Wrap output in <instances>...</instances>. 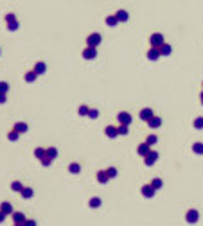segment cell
I'll list each match as a JSON object with an SVG mask.
<instances>
[{
  "label": "cell",
  "instance_id": "cell-1",
  "mask_svg": "<svg viewBox=\"0 0 203 226\" xmlns=\"http://www.w3.org/2000/svg\"><path fill=\"white\" fill-rule=\"evenodd\" d=\"M101 41H103V38H101V34H99V32H92V34H88V36H86V45H90V47H97V45H101Z\"/></svg>",
  "mask_w": 203,
  "mask_h": 226
},
{
  "label": "cell",
  "instance_id": "cell-2",
  "mask_svg": "<svg viewBox=\"0 0 203 226\" xmlns=\"http://www.w3.org/2000/svg\"><path fill=\"white\" fill-rule=\"evenodd\" d=\"M198 219H200V212L198 210H187V214H185V221L189 223V224H196L198 223Z\"/></svg>",
  "mask_w": 203,
  "mask_h": 226
},
{
  "label": "cell",
  "instance_id": "cell-3",
  "mask_svg": "<svg viewBox=\"0 0 203 226\" xmlns=\"http://www.w3.org/2000/svg\"><path fill=\"white\" fill-rule=\"evenodd\" d=\"M149 43H151V47H160V45H164V43H165V41H164V34H162V32L151 34Z\"/></svg>",
  "mask_w": 203,
  "mask_h": 226
},
{
  "label": "cell",
  "instance_id": "cell-4",
  "mask_svg": "<svg viewBox=\"0 0 203 226\" xmlns=\"http://www.w3.org/2000/svg\"><path fill=\"white\" fill-rule=\"evenodd\" d=\"M156 160H158V153L156 151H149V153L144 156V163L148 165V167H153Z\"/></svg>",
  "mask_w": 203,
  "mask_h": 226
},
{
  "label": "cell",
  "instance_id": "cell-5",
  "mask_svg": "<svg viewBox=\"0 0 203 226\" xmlns=\"http://www.w3.org/2000/svg\"><path fill=\"white\" fill-rule=\"evenodd\" d=\"M140 192H142V196L144 197H155V194H156V188L151 185H142L140 187Z\"/></svg>",
  "mask_w": 203,
  "mask_h": 226
},
{
  "label": "cell",
  "instance_id": "cell-6",
  "mask_svg": "<svg viewBox=\"0 0 203 226\" xmlns=\"http://www.w3.org/2000/svg\"><path fill=\"white\" fill-rule=\"evenodd\" d=\"M81 56L85 58V59H94L97 56V47H86V49H83V52H81Z\"/></svg>",
  "mask_w": 203,
  "mask_h": 226
},
{
  "label": "cell",
  "instance_id": "cell-7",
  "mask_svg": "<svg viewBox=\"0 0 203 226\" xmlns=\"http://www.w3.org/2000/svg\"><path fill=\"white\" fill-rule=\"evenodd\" d=\"M117 120H119V124H126V126H129L131 120H133V117H131V113H128V111H120L117 115Z\"/></svg>",
  "mask_w": 203,
  "mask_h": 226
},
{
  "label": "cell",
  "instance_id": "cell-8",
  "mask_svg": "<svg viewBox=\"0 0 203 226\" xmlns=\"http://www.w3.org/2000/svg\"><path fill=\"white\" fill-rule=\"evenodd\" d=\"M160 47H151L149 50H148V59L149 61H158V58H160Z\"/></svg>",
  "mask_w": 203,
  "mask_h": 226
},
{
  "label": "cell",
  "instance_id": "cell-9",
  "mask_svg": "<svg viewBox=\"0 0 203 226\" xmlns=\"http://www.w3.org/2000/svg\"><path fill=\"white\" fill-rule=\"evenodd\" d=\"M0 212H4L6 216H11L14 212V208H13V205H11L9 201H2L0 203Z\"/></svg>",
  "mask_w": 203,
  "mask_h": 226
},
{
  "label": "cell",
  "instance_id": "cell-10",
  "mask_svg": "<svg viewBox=\"0 0 203 226\" xmlns=\"http://www.w3.org/2000/svg\"><path fill=\"white\" fill-rule=\"evenodd\" d=\"M11 217H13V223H14V224H23V223H25V219H27L22 212H13Z\"/></svg>",
  "mask_w": 203,
  "mask_h": 226
},
{
  "label": "cell",
  "instance_id": "cell-11",
  "mask_svg": "<svg viewBox=\"0 0 203 226\" xmlns=\"http://www.w3.org/2000/svg\"><path fill=\"white\" fill-rule=\"evenodd\" d=\"M148 126H149L151 129H156V127H160L162 126V119L160 117H156V115H153L149 120H148Z\"/></svg>",
  "mask_w": 203,
  "mask_h": 226
},
{
  "label": "cell",
  "instance_id": "cell-12",
  "mask_svg": "<svg viewBox=\"0 0 203 226\" xmlns=\"http://www.w3.org/2000/svg\"><path fill=\"white\" fill-rule=\"evenodd\" d=\"M153 115H155V113H153V110H151V108H144V110H140V113H139V117L142 119V120H146V122L149 120Z\"/></svg>",
  "mask_w": 203,
  "mask_h": 226
},
{
  "label": "cell",
  "instance_id": "cell-13",
  "mask_svg": "<svg viewBox=\"0 0 203 226\" xmlns=\"http://www.w3.org/2000/svg\"><path fill=\"white\" fill-rule=\"evenodd\" d=\"M104 133H106L108 138H115V136H119V129L115 126H106L104 127Z\"/></svg>",
  "mask_w": 203,
  "mask_h": 226
},
{
  "label": "cell",
  "instance_id": "cell-14",
  "mask_svg": "<svg viewBox=\"0 0 203 226\" xmlns=\"http://www.w3.org/2000/svg\"><path fill=\"white\" fill-rule=\"evenodd\" d=\"M95 176H97V181H99L101 185H104V183H108V181H110V176H108L106 171H99Z\"/></svg>",
  "mask_w": 203,
  "mask_h": 226
},
{
  "label": "cell",
  "instance_id": "cell-15",
  "mask_svg": "<svg viewBox=\"0 0 203 226\" xmlns=\"http://www.w3.org/2000/svg\"><path fill=\"white\" fill-rule=\"evenodd\" d=\"M149 151H151V145L148 144V142H144V144H140L139 147H137V153H139L140 156H146Z\"/></svg>",
  "mask_w": 203,
  "mask_h": 226
},
{
  "label": "cell",
  "instance_id": "cell-16",
  "mask_svg": "<svg viewBox=\"0 0 203 226\" xmlns=\"http://www.w3.org/2000/svg\"><path fill=\"white\" fill-rule=\"evenodd\" d=\"M13 129H16V131L22 135V133H27V131H29V126H27L25 122H14Z\"/></svg>",
  "mask_w": 203,
  "mask_h": 226
},
{
  "label": "cell",
  "instance_id": "cell-17",
  "mask_svg": "<svg viewBox=\"0 0 203 226\" xmlns=\"http://www.w3.org/2000/svg\"><path fill=\"white\" fill-rule=\"evenodd\" d=\"M115 16H117L119 22H128V20H129V13H128L126 9L117 11V13H115Z\"/></svg>",
  "mask_w": 203,
  "mask_h": 226
},
{
  "label": "cell",
  "instance_id": "cell-18",
  "mask_svg": "<svg viewBox=\"0 0 203 226\" xmlns=\"http://www.w3.org/2000/svg\"><path fill=\"white\" fill-rule=\"evenodd\" d=\"M20 196L23 197V199H31L32 196H34V190H32L31 187H23V188H22V192H20Z\"/></svg>",
  "mask_w": 203,
  "mask_h": 226
},
{
  "label": "cell",
  "instance_id": "cell-19",
  "mask_svg": "<svg viewBox=\"0 0 203 226\" xmlns=\"http://www.w3.org/2000/svg\"><path fill=\"white\" fill-rule=\"evenodd\" d=\"M45 70H47V65L43 61H38L36 65H34V72L38 74V75H42V74H45Z\"/></svg>",
  "mask_w": 203,
  "mask_h": 226
},
{
  "label": "cell",
  "instance_id": "cell-20",
  "mask_svg": "<svg viewBox=\"0 0 203 226\" xmlns=\"http://www.w3.org/2000/svg\"><path fill=\"white\" fill-rule=\"evenodd\" d=\"M34 156H36L38 160L45 158V156H47V147H36V149H34Z\"/></svg>",
  "mask_w": 203,
  "mask_h": 226
},
{
  "label": "cell",
  "instance_id": "cell-21",
  "mask_svg": "<svg viewBox=\"0 0 203 226\" xmlns=\"http://www.w3.org/2000/svg\"><path fill=\"white\" fill-rule=\"evenodd\" d=\"M68 172H72V174H79V172H81V165L77 163V162L68 163Z\"/></svg>",
  "mask_w": 203,
  "mask_h": 226
},
{
  "label": "cell",
  "instance_id": "cell-22",
  "mask_svg": "<svg viewBox=\"0 0 203 226\" xmlns=\"http://www.w3.org/2000/svg\"><path fill=\"white\" fill-rule=\"evenodd\" d=\"M106 25L108 27H115V25H117L119 23V20H117V16H115V14H110V16H106Z\"/></svg>",
  "mask_w": 203,
  "mask_h": 226
},
{
  "label": "cell",
  "instance_id": "cell-23",
  "mask_svg": "<svg viewBox=\"0 0 203 226\" xmlns=\"http://www.w3.org/2000/svg\"><path fill=\"white\" fill-rule=\"evenodd\" d=\"M173 52V47L169 45V43H164V45H160V54L162 56H169Z\"/></svg>",
  "mask_w": 203,
  "mask_h": 226
},
{
  "label": "cell",
  "instance_id": "cell-24",
  "mask_svg": "<svg viewBox=\"0 0 203 226\" xmlns=\"http://www.w3.org/2000/svg\"><path fill=\"white\" fill-rule=\"evenodd\" d=\"M18 138H20V133H18L16 129H11L9 133H7V140H9V142H16Z\"/></svg>",
  "mask_w": 203,
  "mask_h": 226
},
{
  "label": "cell",
  "instance_id": "cell-25",
  "mask_svg": "<svg viewBox=\"0 0 203 226\" xmlns=\"http://www.w3.org/2000/svg\"><path fill=\"white\" fill-rule=\"evenodd\" d=\"M88 205H90V208H99V206L103 205V201H101V197H92L88 201Z\"/></svg>",
  "mask_w": 203,
  "mask_h": 226
},
{
  "label": "cell",
  "instance_id": "cell-26",
  "mask_svg": "<svg viewBox=\"0 0 203 226\" xmlns=\"http://www.w3.org/2000/svg\"><path fill=\"white\" fill-rule=\"evenodd\" d=\"M36 77H38V74L34 72V70H31V72L25 74V77H23V79H25L27 83H34V81H36Z\"/></svg>",
  "mask_w": 203,
  "mask_h": 226
},
{
  "label": "cell",
  "instance_id": "cell-27",
  "mask_svg": "<svg viewBox=\"0 0 203 226\" xmlns=\"http://www.w3.org/2000/svg\"><path fill=\"white\" fill-rule=\"evenodd\" d=\"M88 111H90V108H88L86 104H81V106L77 108V113H79L81 117H86V115H88Z\"/></svg>",
  "mask_w": 203,
  "mask_h": 226
},
{
  "label": "cell",
  "instance_id": "cell-28",
  "mask_svg": "<svg viewBox=\"0 0 203 226\" xmlns=\"http://www.w3.org/2000/svg\"><path fill=\"white\" fill-rule=\"evenodd\" d=\"M47 156L52 158V160H56V158H58V149H56V147H47Z\"/></svg>",
  "mask_w": 203,
  "mask_h": 226
},
{
  "label": "cell",
  "instance_id": "cell-29",
  "mask_svg": "<svg viewBox=\"0 0 203 226\" xmlns=\"http://www.w3.org/2000/svg\"><path fill=\"white\" fill-rule=\"evenodd\" d=\"M193 153L203 154V144H201V142H196V144H193Z\"/></svg>",
  "mask_w": 203,
  "mask_h": 226
},
{
  "label": "cell",
  "instance_id": "cell-30",
  "mask_svg": "<svg viewBox=\"0 0 203 226\" xmlns=\"http://www.w3.org/2000/svg\"><path fill=\"white\" fill-rule=\"evenodd\" d=\"M193 126H194V129H203V117H196Z\"/></svg>",
  "mask_w": 203,
  "mask_h": 226
},
{
  "label": "cell",
  "instance_id": "cell-31",
  "mask_svg": "<svg viewBox=\"0 0 203 226\" xmlns=\"http://www.w3.org/2000/svg\"><path fill=\"white\" fill-rule=\"evenodd\" d=\"M22 188H23V185H22L20 181H13L11 183V190L13 192H22Z\"/></svg>",
  "mask_w": 203,
  "mask_h": 226
},
{
  "label": "cell",
  "instance_id": "cell-32",
  "mask_svg": "<svg viewBox=\"0 0 203 226\" xmlns=\"http://www.w3.org/2000/svg\"><path fill=\"white\" fill-rule=\"evenodd\" d=\"M106 172H108V176H110V180L117 178V174H119V171L115 169V167H108V169H106Z\"/></svg>",
  "mask_w": 203,
  "mask_h": 226
},
{
  "label": "cell",
  "instance_id": "cell-33",
  "mask_svg": "<svg viewBox=\"0 0 203 226\" xmlns=\"http://www.w3.org/2000/svg\"><path fill=\"white\" fill-rule=\"evenodd\" d=\"M151 185L155 187V188H156V190H160L162 187H164V181H162L160 178H155V180H153V181H151Z\"/></svg>",
  "mask_w": 203,
  "mask_h": 226
},
{
  "label": "cell",
  "instance_id": "cell-34",
  "mask_svg": "<svg viewBox=\"0 0 203 226\" xmlns=\"http://www.w3.org/2000/svg\"><path fill=\"white\" fill-rule=\"evenodd\" d=\"M119 135H128L129 131V126H126V124H119Z\"/></svg>",
  "mask_w": 203,
  "mask_h": 226
},
{
  "label": "cell",
  "instance_id": "cell-35",
  "mask_svg": "<svg viewBox=\"0 0 203 226\" xmlns=\"http://www.w3.org/2000/svg\"><path fill=\"white\" fill-rule=\"evenodd\" d=\"M146 142H148V144H149V145H155V144H156V142H158V136H156V135H149Z\"/></svg>",
  "mask_w": 203,
  "mask_h": 226
},
{
  "label": "cell",
  "instance_id": "cell-36",
  "mask_svg": "<svg viewBox=\"0 0 203 226\" xmlns=\"http://www.w3.org/2000/svg\"><path fill=\"white\" fill-rule=\"evenodd\" d=\"M7 90H9V84L6 81H0V93H7Z\"/></svg>",
  "mask_w": 203,
  "mask_h": 226
},
{
  "label": "cell",
  "instance_id": "cell-37",
  "mask_svg": "<svg viewBox=\"0 0 203 226\" xmlns=\"http://www.w3.org/2000/svg\"><path fill=\"white\" fill-rule=\"evenodd\" d=\"M40 162H42V165H43V167H49V165L52 163V158H49V156H45V158H42Z\"/></svg>",
  "mask_w": 203,
  "mask_h": 226
},
{
  "label": "cell",
  "instance_id": "cell-38",
  "mask_svg": "<svg viewBox=\"0 0 203 226\" xmlns=\"http://www.w3.org/2000/svg\"><path fill=\"white\" fill-rule=\"evenodd\" d=\"M7 29H9V31H16V29H18V22H11V23H7Z\"/></svg>",
  "mask_w": 203,
  "mask_h": 226
},
{
  "label": "cell",
  "instance_id": "cell-39",
  "mask_svg": "<svg viewBox=\"0 0 203 226\" xmlns=\"http://www.w3.org/2000/svg\"><path fill=\"white\" fill-rule=\"evenodd\" d=\"M88 117L94 120V119H97V117H99V111H97V110H90V111H88Z\"/></svg>",
  "mask_w": 203,
  "mask_h": 226
},
{
  "label": "cell",
  "instance_id": "cell-40",
  "mask_svg": "<svg viewBox=\"0 0 203 226\" xmlns=\"http://www.w3.org/2000/svg\"><path fill=\"white\" fill-rule=\"evenodd\" d=\"M6 22H7V23H11V22H16V16H14L13 13H9V14H6Z\"/></svg>",
  "mask_w": 203,
  "mask_h": 226
},
{
  "label": "cell",
  "instance_id": "cell-41",
  "mask_svg": "<svg viewBox=\"0 0 203 226\" xmlns=\"http://www.w3.org/2000/svg\"><path fill=\"white\" fill-rule=\"evenodd\" d=\"M23 226H38V223H36L34 219H25V223H23Z\"/></svg>",
  "mask_w": 203,
  "mask_h": 226
},
{
  "label": "cell",
  "instance_id": "cell-42",
  "mask_svg": "<svg viewBox=\"0 0 203 226\" xmlns=\"http://www.w3.org/2000/svg\"><path fill=\"white\" fill-rule=\"evenodd\" d=\"M6 101H7L6 93H0V104H6Z\"/></svg>",
  "mask_w": 203,
  "mask_h": 226
},
{
  "label": "cell",
  "instance_id": "cell-43",
  "mask_svg": "<svg viewBox=\"0 0 203 226\" xmlns=\"http://www.w3.org/2000/svg\"><path fill=\"white\" fill-rule=\"evenodd\" d=\"M6 217H7V216H6L4 212H0V223H4V221H6Z\"/></svg>",
  "mask_w": 203,
  "mask_h": 226
},
{
  "label": "cell",
  "instance_id": "cell-44",
  "mask_svg": "<svg viewBox=\"0 0 203 226\" xmlns=\"http://www.w3.org/2000/svg\"><path fill=\"white\" fill-rule=\"evenodd\" d=\"M200 101H201V104H203V90H201V93H200Z\"/></svg>",
  "mask_w": 203,
  "mask_h": 226
},
{
  "label": "cell",
  "instance_id": "cell-45",
  "mask_svg": "<svg viewBox=\"0 0 203 226\" xmlns=\"http://www.w3.org/2000/svg\"><path fill=\"white\" fill-rule=\"evenodd\" d=\"M13 226H23V224H13Z\"/></svg>",
  "mask_w": 203,
  "mask_h": 226
}]
</instances>
